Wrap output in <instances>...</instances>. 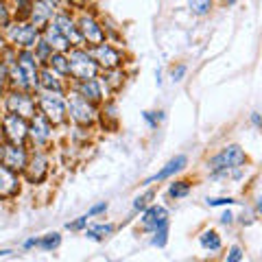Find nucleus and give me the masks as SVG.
<instances>
[{"mask_svg": "<svg viewBox=\"0 0 262 262\" xmlns=\"http://www.w3.org/2000/svg\"><path fill=\"white\" fill-rule=\"evenodd\" d=\"M245 162H247L245 151L238 144H229V146H223L214 158L208 160V168L214 177H221V175H229L232 170H241Z\"/></svg>", "mask_w": 262, "mask_h": 262, "instance_id": "1", "label": "nucleus"}, {"mask_svg": "<svg viewBox=\"0 0 262 262\" xmlns=\"http://www.w3.org/2000/svg\"><path fill=\"white\" fill-rule=\"evenodd\" d=\"M37 110L55 125H61L68 118V98H63L61 92H48V90H37Z\"/></svg>", "mask_w": 262, "mask_h": 262, "instance_id": "2", "label": "nucleus"}, {"mask_svg": "<svg viewBox=\"0 0 262 262\" xmlns=\"http://www.w3.org/2000/svg\"><path fill=\"white\" fill-rule=\"evenodd\" d=\"M68 61H70V77H75L77 81L96 79L98 70H101V66L94 61V57L85 48H72V51H68Z\"/></svg>", "mask_w": 262, "mask_h": 262, "instance_id": "3", "label": "nucleus"}, {"mask_svg": "<svg viewBox=\"0 0 262 262\" xmlns=\"http://www.w3.org/2000/svg\"><path fill=\"white\" fill-rule=\"evenodd\" d=\"M68 118L72 122H77L79 127H90L94 125L98 118V112L92 103L83 98L79 92H70L68 94Z\"/></svg>", "mask_w": 262, "mask_h": 262, "instance_id": "4", "label": "nucleus"}, {"mask_svg": "<svg viewBox=\"0 0 262 262\" xmlns=\"http://www.w3.org/2000/svg\"><path fill=\"white\" fill-rule=\"evenodd\" d=\"M5 107H7V112L18 114V116L27 118V120H31L39 112L37 98L31 92H22V90H9V92L5 94Z\"/></svg>", "mask_w": 262, "mask_h": 262, "instance_id": "5", "label": "nucleus"}, {"mask_svg": "<svg viewBox=\"0 0 262 262\" xmlns=\"http://www.w3.org/2000/svg\"><path fill=\"white\" fill-rule=\"evenodd\" d=\"M7 39L18 51H33L42 37H39V31L31 22H15L7 29Z\"/></svg>", "mask_w": 262, "mask_h": 262, "instance_id": "6", "label": "nucleus"}, {"mask_svg": "<svg viewBox=\"0 0 262 262\" xmlns=\"http://www.w3.org/2000/svg\"><path fill=\"white\" fill-rule=\"evenodd\" d=\"M0 129L5 134V140L11 144L24 146V142L29 140V120L18 116V114L7 112L3 118H0Z\"/></svg>", "mask_w": 262, "mask_h": 262, "instance_id": "7", "label": "nucleus"}, {"mask_svg": "<svg viewBox=\"0 0 262 262\" xmlns=\"http://www.w3.org/2000/svg\"><path fill=\"white\" fill-rule=\"evenodd\" d=\"M29 138L39 151H42L44 146L51 144V140H53V122L48 120L42 112H37L35 116L29 120Z\"/></svg>", "mask_w": 262, "mask_h": 262, "instance_id": "8", "label": "nucleus"}, {"mask_svg": "<svg viewBox=\"0 0 262 262\" xmlns=\"http://www.w3.org/2000/svg\"><path fill=\"white\" fill-rule=\"evenodd\" d=\"M90 55L94 57V61L101 66L103 70H116V68H120V66H122V59H125L118 48H114L107 42H103L98 46H92V48H90Z\"/></svg>", "mask_w": 262, "mask_h": 262, "instance_id": "9", "label": "nucleus"}, {"mask_svg": "<svg viewBox=\"0 0 262 262\" xmlns=\"http://www.w3.org/2000/svg\"><path fill=\"white\" fill-rule=\"evenodd\" d=\"M15 59H18V66L22 70L24 79L29 81L31 90H39V72H42V68H39V61L33 51H18V55H15Z\"/></svg>", "mask_w": 262, "mask_h": 262, "instance_id": "10", "label": "nucleus"}, {"mask_svg": "<svg viewBox=\"0 0 262 262\" xmlns=\"http://www.w3.org/2000/svg\"><path fill=\"white\" fill-rule=\"evenodd\" d=\"M48 155L44 153V151H35L29 158V164H27V168H24V179H27L29 184H33V186H37V184H42L44 179H46V175H48Z\"/></svg>", "mask_w": 262, "mask_h": 262, "instance_id": "11", "label": "nucleus"}, {"mask_svg": "<svg viewBox=\"0 0 262 262\" xmlns=\"http://www.w3.org/2000/svg\"><path fill=\"white\" fill-rule=\"evenodd\" d=\"M29 158H31V155L27 153L24 146L7 142L3 153H0V164H5L7 168L15 170V173H24V168H27V164H29Z\"/></svg>", "mask_w": 262, "mask_h": 262, "instance_id": "12", "label": "nucleus"}, {"mask_svg": "<svg viewBox=\"0 0 262 262\" xmlns=\"http://www.w3.org/2000/svg\"><path fill=\"white\" fill-rule=\"evenodd\" d=\"M77 27H79V33H81V37H83V42L92 44V46H98V44L105 42V31H103L101 24L96 22L94 15L83 13V15L79 18Z\"/></svg>", "mask_w": 262, "mask_h": 262, "instance_id": "13", "label": "nucleus"}, {"mask_svg": "<svg viewBox=\"0 0 262 262\" xmlns=\"http://www.w3.org/2000/svg\"><path fill=\"white\" fill-rule=\"evenodd\" d=\"M29 15H31V24H33V27H35L37 31H44L48 24L53 22L55 5H51L48 0H33Z\"/></svg>", "mask_w": 262, "mask_h": 262, "instance_id": "14", "label": "nucleus"}, {"mask_svg": "<svg viewBox=\"0 0 262 262\" xmlns=\"http://www.w3.org/2000/svg\"><path fill=\"white\" fill-rule=\"evenodd\" d=\"M20 194V177L15 170L7 168L5 164H0V199L9 201Z\"/></svg>", "mask_w": 262, "mask_h": 262, "instance_id": "15", "label": "nucleus"}, {"mask_svg": "<svg viewBox=\"0 0 262 262\" xmlns=\"http://www.w3.org/2000/svg\"><path fill=\"white\" fill-rule=\"evenodd\" d=\"M53 24L63 33L66 39H68V42L72 44V48H79L81 44H83V37H81V33H79L77 22H72V20H70V15L57 13L55 18H53Z\"/></svg>", "mask_w": 262, "mask_h": 262, "instance_id": "16", "label": "nucleus"}, {"mask_svg": "<svg viewBox=\"0 0 262 262\" xmlns=\"http://www.w3.org/2000/svg\"><path fill=\"white\" fill-rule=\"evenodd\" d=\"M140 221H142L144 229H151V232H155V229L168 225V210L164 206H149L142 212Z\"/></svg>", "mask_w": 262, "mask_h": 262, "instance_id": "17", "label": "nucleus"}, {"mask_svg": "<svg viewBox=\"0 0 262 262\" xmlns=\"http://www.w3.org/2000/svg\"><path fill=\"white\" fill-rule=\"evenodd\" d=\"M77 92L88 98L92 105H98L105 98V88H103V81L101 79H88V81H79V88Z\"/></svg>", "mask_w": 262, "mask_h": 262, "instance_id": "18", "label": "nucleus"}, {"mask_svg": "<svg viewBox=\"0 0 262 262\" xmlns=\"http://www.w3.org/2000/svg\"><path fill=\"white\" fill-rule=\"evenodd\" d=\"M186 164H188V158H186V155H175V158L170 160L162 170H158V173L151 175V177H146V179H144V186L155 184V182H164V179H168L170 175H175V173H179V170H184V168H186Z\"/></svg>", "mask_w": 262, "mask_h": 262, "instance_id": "19", "label": "nucleus"}, {"mask_svg": "<svg viewBox=\"0 0 262 262\" xmlns=\"http://www.w3.org/2000/svg\"><path fill=\"white\" fill-rule=\"evenodd\" d=\"M42 37L46 39L48 44H51V48H53L55 53H68V51H72V44L66 39V35L55 27L53 22L42 31Z\"/></svg>", "mask_w": 262, "mask_h": 262, "instance_id": "20", "label": "nucleus"}, {"mask_svg": "<svg viewBox=\"0 0 262 262\" xmlns=\"http://www.w3.org/2000/svg\"><path fill=\"white\" fill-rule=\"evenodd\" d=\"M39 90H48V92H66V88L61 83V77L57 75L53 68L44 66L42 72H39Z\"/></svg>", "mask_w": 262, "mask_h": 262, "instance_id": "21", "label": "nucleus"}, {"mask_svg": "<svg viewBox=\"0 0 262 262\" xmlns=\"http://www.w3.org/2000/svg\"><path fill=\"white\" fill-rule=\"evenodd\" d=\"M48 68H53L59 77H70V61L68 53H53V57L48 59Z\"/></svg>", "mask_w": 262, "mask_h": 262, "instance_id": "22", "label": "nucleus"}, {"mask_svg": "<svg viewBox=\"0 0 262 262\" xmlns=\"http://www.w3.org/2000/svg\"><path fill=\"white\" fill-rule=\"evenodd\" d=\"M114 232H116V225L114 223H96L85 229V236L90 241H105V238H110Z\"/></svg>", "mask_w": 262, "mask_h": 262, "instance_id": "23", "label": "nucleus"}, {"mask_svg": "<svg viewBox=\"0 0 262 262\" xmlns=\"http://www.w3.org/2000/svg\"><path fill=\"white\" fill-rule=\"evenodd\" d=\"M103 85L105 90H110V92H116V90L122 85V81H125V72H122L120 68L116 70H105V75H103Z\"/></svg>", "mask_w": 262, "mask_h": 262, "instance_id": "24", "label": "nucleus"}, {"mask_svg": "<svg viewBox=\"0 0 262 262\" xmlns=\"http://www.w3.org/2000/svg\"><path fill=\"white\" fill-rule=\"evenodd\" d=\"M199 243H201V247L208 249V251H219L221 247H223V243H221V236L214 232V229H206V232H201Z\"/></svg>", "mask_w": 262, "mask_h": 262, "instance_id": "25", "label": "nucleus"}, {"mask_svg": "<svg viewBox=\"0 0 262 262\" xmlns=\"http://www.w3.org/2000/svg\"><path fill=\"white\" fill-rule=\"evenodd\" d=\"M33 53H35V57H37V61L39 63H48V59H51V57H53V48H51V44H48L46 42V39L42 37V39H39V42H37V46L35 48H33Z\"/></svg>", "mask_w": 262, "mask_h": 262, "instance_id": "26", "label": "nucleus"}, {"mask_svg": "<svg viewBox=\"0 0 262 262\" xmlns=\"http://www.w3.org/2000/svg\"><path fill=\"white\" fill-rule=\"evenodd\" d=\"M190 182H175L168 186V196L170 199H182V196H188L190 194Z\"/></svg>", "mask_w": 262, "mask_h": 262, "instance_id": "27", "label": "nucleus"}, {"mask_svg": "<svg viewBox=\"0 0 262 262\" xmlns=\"http://www.w3.org/2000/svg\"><path fill=\"white\" fill-rule=\"evenodd\" d=\"M61 245V236L53 232V234H46V236H39V249H44V251H53L57 249Z\"/></svg>", "mask_w": 262, "mask_h": 262, "instance_id": "28", "label": "nucleus"}, {"mask_svg": "<svg viewBox=\"0 0 262 262\" xmlns=\"http://www.w3.org/2000/svg\"><path fill=\"white\" fill-rule=\"evenodd\" d=\"M188 9L194 15H206L212 9V0H188Z\"/></svg>", "mask_w": 262, "mask_h": 262, "instance_id": "29", "label": "nucleus"}, {"mask_svg": "<svg viewBox=\"0 0 262 262\" xmlns=\"http://www.w3.org/2000/svg\"><path fill=\"white\" fill-rule=\"evenodd\" d=\"M151 243L155 245V247H160V249H162L164 245L168 243V225H164V227H160V229H155Z\"/></svg>", "mask_w": 262, "mask_h": 262, "instance_id": "30", "label": "nucleus"}, {"mask_svg": "<svg viewBox=\"0 0 262 262\" xmlns=\"http://www.w3.org/2000/svg\"><path fill=\"white\" fill-rule=\"evenodd\" d=\"M11 27V11L9 5L5 0H0V29H9Z\"/></svg>", "mask_w": 262, "mask_h": 262, "instance_id": "31", "label": "nucleus"}, {"mask_svg": "<svg viewBox=\"0 0 262 262\" xmlns=\"http://www.w3.org/2000/svg\"><path fill=\"white\" fill-rule=\"evenodd\" d=\"M243 247L241 245H232L229 247V251H227V258H225V262H243Z\"/></svg>", "mask_w": 262, "mask_h": 262, "instance_id": "32", "label": "nucleus"}, {"mask_svg": "<svg viewBox=\"0 0 262 262\" xmlns=\"http://www.w3.org/2000/svg\"><path fill=\"white\" fill-rule=\"evenodd\" d=\"M7 85H9V66L0 59V94L5 92Z\"/></svg>", "mask_w": 262, "mask_h": 262, "instance_id": "33", "label": "nucleus"}, {"mask_svg": "<svg viewBox=\"0 0 262 262\" xmlns=\"http://www.w3.org/2000/svg\"><path fill=\"white\" fill-rule=\"evenodd\" d=\"M142 116H144L146 122H149V127H153V129L158 127V125H160V120L164 118V116H162V112H144Z\"/></svg>", "mask_w": 262, "mask_h": 262, "instance_id": "34", "label": "nucleus"}, {"mask_svg": "<svg viewBox=\"0 0 262 262\" xmlns=\"http://www.w3.org/2000/svg\"><path fill=\"white\" fill-rule=\"evenodd\" d=\"M88 221H90V216H88V214H83V216H79L77 221H72V223H68L66 227L72 229V232H79V229H88Z\"/></svg>", "mask_w": 262, "mask_h": 262, "instance_id": "35", "label": "nucleus"}, {"mask_svg": "<svg viewBox=\"0 0 262 262\" xmlns=\"http://www.w3.org/2000/svg\"><path fill=\"white\" fill-rule=\"evenodd\" d=\"M149 199H153V192H144L142 196H138V199L134 201V210H146V206H149Z\"/></svg>", "mask_w": 262, "mask_h": 262, "instance_id": "36", "label": "nucleus"}, {"mask_svg": "<svg viewBox=\"0 0 262 262\" xmlns=\"http://www.w3.org/2000/svg\"><path fill=\"white\" fill-rule=\"evenodd\" d=\"M208 201V206H212V208H216V206H234V199L232 196H216V199H206Z\"/></svg>", "mask_w": 262, "mask_h": 262, "instance_id": "37", "label": "nucleus"}, {"mask_svg": "<svg viewBox=\"0 0 262 262\" xmlns=\"http://www.w3.org/2000/svg\"><path fill=\"white\" fill-rule=\"evenodd\" d=\"M107 210V201H101V203H96V206H92L88 210V216L92 219V216H98V214H103V212Z\"/></svg>", "mask_w": 262, "mask_h": 262, "instance_id": "38", "label": "nucleus"}, {"mask_svg": "<svg viewBox=\"0 0 262 262\" xmlns=\"http://www.w3.org/2000/svg\"><path fill=\"white\" fill-rule=\"evenodd\" d=\"M184 75H186V66L184 63H179V66H175V68L170 70V79H173L175 83H177V81H182Z\"/></svg>", "mask_w": 262, "mask_h": 262, "instance_id": "39", "label": "nucleus"}, {"mask_svg": "<svg viewBox=\"0 0 262 262\" xmlns=\"http://www.w3.org/2000/svg\"><path fill=\"white\" fill-rule=\"evenodd\" d=\"M232 221H234V214H232V212H223V214H221V223H223V225H229Z\"/></svg>", "mask_w": 262, "mask_h": 262, "instance_id": "40", "label": "nucleus"}, {"mask_svg": "<svg viewBox=\"0 0 262 262\" xmlns=\"http://www.w3.org/2000/svg\"><path fill=\"white\" fill-rule=\"evenodd\" d=\"M31 247H39V238H29V241H24V249H31Z\"/></svg>", "mask_w": 262, "mask_h": 262, "instance_id": "41", "label": "nucleus"}, {"mask_svg": "<svg viewBox=\"0 0 262 262\" xmlns=\"http://www.w3.org/2000/svg\"><path fill=\"white\" fill-rule=\"evenodd\" d=\"M7 51H9V46H7V39H5L3 35H0V57H3Z\"/></svg>", "mask_w": 262, "mask_h": 262, "instance_id": "42", "label": "nucleus"}, {"mask_svg": "<svg viewBox=\"0 0 262 262\" xmlns=\"http://www.w3.org/2000/svg\"><path fill=\"white\" fill-rule=\"evenodd\" d=\"M15 5H18V9H27V7H29V9H31V0H15Z\"/></svg>", "mask_w": 262, "mask_h": 262, "instance_id": "43", "label": "nucleus"}, {"mask_svg": "<svg viewBox=\"0 0 262 262\" xmlns=\"http://www.w3.org/2000/svg\"><path fill=\"white\" fill-rule=\"evenodd\" d=\"M251 122L256 127H262V118H260V114H251Z\"/></svg>", "mask_w": 262, "mask_h": 262, "instance_id": "44", "label": "nucleus"}, {"mask_svg": "<svg viewBox=\"0 0 262 262\" xmlns=\"http://www.w3.org/2000/svg\"><path fill=\"white\" fill-rule=\"evenodd\" d=\"M256 212H258V214L262 216V194L258 196V201H256Z\"/></svg>", "mask_w": 262, "mask_h": 262, "instance_id": "45", "label": "nucleus"}, {"mask_svg": "<svg viewBox=\"0 0 262 262\" xmlns=\"http://www.w3.org/2000/svg\"><path fill=\"white\" fill-rule=\"evenodd\" d=\"M11 249H0V256H9Z\"/></svg>", "mask_w": 262, "mask_h": 262, "instance_id": "46", "label": "nucleus"}, {"mask_svg": "<svg viewBox=\"0 0 262 262\" xmlns=\"http://www.w3.org/2000/svg\"><path fill=\"white\" fill-rule=\"evenodd\" d=\"M48 3H51V5H57V3H59V0H48Z\"/></svg>", "mask_w": 262, "mask_h": 262, "instance_id": "47", "label": "nucleus"}, {"mask_svg": "<svg viewBox=\"0 0 262 262\" xmlns=\"http://www.w3.org/2000/svg\"><path fill=\"white\" fill-rule=\"evenodd\" d=\"M72 3H77V5H81V3H83V0H72Z\"/></svg>", "mask_w": 262, "mask_h": 262, "instance_id": "48", "label": "nucleus"}, {"mask_svg": "<svg viewBox=\"0 0 262 262\" xmlns=\"http://www.w3.org/2000/svg\"><path fill=\"white\" fill-rule=\"evenodd\" d=\"M227 3H236V0H227Z\"/></svg>", "mask_w": 262, "mask_h": 262, "instance_id": "49", "label": "nucleus"}]
</instances>
